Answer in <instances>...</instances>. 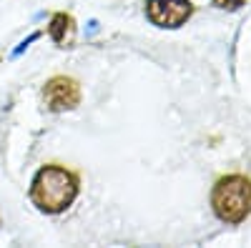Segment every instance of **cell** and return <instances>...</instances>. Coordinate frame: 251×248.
Returning <instances> with one entry per match:
<instances>
[{"instance_id":"cell-1","label":"cell","mask_w":251,"mask_h":248,"mask_svg":"<svg viewBox=\"0 0 251 248\" xmlns=\"http://www.w3.org/2000/svg\"><path fill=\"white\" fill-rule=\"evenodd\" d=\"M78 176L63 165L40 168L30 185V201L46 213H63L78 198Z\"/></svg>"},{"instance_id":"cell-2","label":"cell","mask_w":251,"mask_h":248,"mask_svg":"<svg viewBox=\"0 0 251 248\" xmlns=\"http://www.w3.org/2000/svg\"><path fill=\"white\" fill-rule=\"evenodd\" d=\"M214 213L224 223H241L251 216V180L246 176H224L211 193Z\"/></svg>"},{"instance_id":"cell-3","label":"cell","mask_w":251,"mask_h":248,"mask_svg":"<svg viewBox=\"0 0 251 248\" xmlns=\"http://www.w3.org/2000/svg\"><path fill=\"white\" fill-rule=\"evenodd\" d=\"M146 15L158 28H181L194 15L191 0H149Z\"/></svg>"},{"instance_id":"cell-4","label":"cell","mask_w":251,"mask_h":248,"mask_svg":"<svg viewBox=\"0 0 251 248\" xmlns=\"http://www.w3.org/2000/svg\"><path fill=\"white\" fill-rule=\"evenodd\" d=\"M43 100L48 111L60 113V111H73L80 103V86L78 80L68 78V75H55L46 83L43 88Z\"/></svg>"},{"instance_id":"cell-5","label":"cell","mask_w":251,"mask_h":248,"mask_svg":"<svg viewBox=\"0 0 251 248\" xmlns=\"http://www.w3.org/2000/svg\"><path fill=\"white\" fill-rule=\"evenodd\" d=\"M48 35L55 40L58 45L68 43L71 35H73V18H71V15H66V13H58V15H53L50 25H48Z\"/></svg>"},{"instance_id":"cell-6","label":"cell","mask_w":251,"mask_h":248,"mask_svg":"<svg viewBox=\"0 0 251 248\" xmlns=\"http://www.w3.org/2000/svg\"><path fill=\"white\" fill-rule=\"evenodd\" d=\"M246 0H214V5L224 8V10H239Z\"/></svg>"}]
</instances>
